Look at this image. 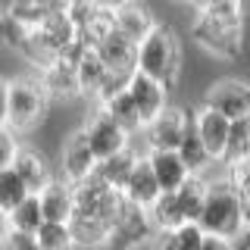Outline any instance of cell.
I'll return each mask as SVG.
<instances>
[{"instance_id":"3957f363","label":"cell","mask_w":250,"mask_h":250,"mask_svg":"<svg viewBox=\"0 0 250 250\" xmlns=\"http://www.w3.org/2000/svg\"><path fill=\"white\" fill-rule=\"evenodd\" d=\"M50 109V94L44 91L38 75H22L10 82V113H6V125L16 135L35 131L38 125L47 119Z\"/></svg>"},{"instance_id":"f1b7e54d","label":"cell","mask_w":250,"mask_h":250,"mask_svg":"<svg viewBox=\"0 0 250 250\" xmlns=\"http://www.w3.org/2000/svg\"><path fill=\"white\" fill-rule=\"evenodd\" d=\"M225 175H229L234 191H238L241 197H244V203L250 207V160H241V163H234V166H225Z\"/></svg>"},{"instance_id":"9a60e30c","label":"cell","mask_w":250,"mask_h":250,"mask_svg":"<svg viewBox=\"0 0 250 250\" xmlns=\"http://www.w3.org/2000/svg\"><path fill=\"white\" fill-rule=\"evenodd\" d=\"M38 78H41L44 91L50 94V100H72V97H82L75 62L66 60V57L53 60L50 66H44L41 72H38Z\"/></svg>"},{"instance_id":"9c48e42d","label":"cell","mask_w":250,"mask_h":250,"mask_svg":"<svg viewBox=\"0 0 250 250\" xmlns=\"http://www.w3.org/2000/svg\"><path fill=\"white\" fill-rule=\"evenodd\" d=\"M94 172H97V156H94L84 131L75 128L60 147V178H66L69 185H78L91 178Z\"/></svg>"},{"instance_id":"7402d4cb","label":"cell","mask_w":250,"mask_h":250,"mask_svg":"<svg viewBox=\"0 0 250 250\" xmlns=\"http://www.w3.org/2000/svg\"><path fill=\"white\" fill-rule=\"evenodd\" d=\"M178 156H182V163L191 169V175H207L213 166H219L213 156H209V150L203 147V141L197 138V131H194V122H191V128L185 131L182 144H178Z\"/></svg>"},{"instance_id":"ac0fdd59","label":"cell","mask_w":250,"mask_h":250,"mask_svg":"<svg viewBox=\"0 0 250 250\" xmlns=\"http://www.w3.org/2000/svg\"><path fill=\"white\" fill-rule=\"evenodd\" d=\"M147 163H150L163 191H175V188H182L191 178V169L182 163L178 150H147Z\"/></svg>"},{"instance_id":"4316f807","label":"cell","mask_w":250,"mask_h":250,"mask_svg":"<svg viewBox=\"0 0 250 250\" xmlns=\"http://www.w3.org/2000/svg\"><path fill=\"white\" fill-rule=\"evenodd\" d=\"M28 188H25V182H22L19 175L13 172V166H6V169H0V207L10 213V209H16L22 200L28 197Z\"/></svg>"},{"instance_id":"8fae6325","label":"cell","mask_w":250,"mask_h":250,"mask_svg":"<svg viewBox=\"0 0 250 250\" xmlns=\"http://www.w3.org/2000/svg\"><path fill=\"white\" fill-rule=\"evenodd\" d=\"M169 91L163 82H156V78L150 75H144V72H135L131 75V82H128V94H131V100H135V106H138V113H141V119L147 122H153L156 116L163 113V109L169 106Z\"/></svg>"},{"instance_id":"4dcf8cb0","label":"cell","mask_w":250,"mask_h":250,"mask_svg":"<svg viewBox=\"0 0 250 250\" xmlns=\"http://www.w3.org/2000/svg\"><path fill=\"white\" fill-rule=\"evenodd\" d=\"M0 250H41L38 247V238L35 234H25V231H6V238L0 241Z\"/></svg>"},{"instance_id":"2e32d148","label":"cell","mask_w":250,"mask_h":250,"mask_svg":"<svg viewBox=\"0 0 250 250\" xmlns=\"http://www.w3.org/2000/svg\"><path fill=\"white\" fill-rule=\"evenodd\" d=\"M13 172L25 182V188L31 194H41L44 188L50 185V178H53V169H50V163L44 160V153L35 150V147H28V144H22V150L16 153Z\"/></svg>"},{"instance_id":"8d00e7d4","label":"cell","mask_w":250,"mask_h":250,"mask_svg":"<svg viewBox=\"0 0 250 250\" xmlns=\"http://www.w3.org/2000/svg\"><path fill=\"white\" fill-rule=\"evenodd\" d=\"M175 3H188V6H191V0H175Z\"/></svg>"},{"instance_id":"277c9868","label":"cell","mask_w":250,"mask_h":250,"mask_svg":"<svg viewBox=\"0 0 250 250\" xmlns=\"http://www.w3.org/2000/svg\"><path fill=\"white\" fill-rule=\"evenodd\" d=\"M191 38L197 41L200 50H207L216 60H238L244 50V25L209 19L203 13H194L191 22Z\"/></svg>"},{"instance_id":"d590c367","label":"cell","mask_w":250,"mask_h":250,"mask_svg":"<svg viewBox=\"0 0 250 250\" xmlns=\"http://www.w3.org/2000/svg\"><path fill=\"white\" fill-rule=\"evenodd\" d=\"M6 231H10V213H6V209L0 207V241L6 238Z\"/></svg>"},{"instance_id":"f546056e","label":"cell","mask_w":250,"mask_h":250,"mask_svg":"<svg viewBox=\"0 0 250 250\" xmlns=\"http://www.w3.org/2000/svg\"><path fill=\"white\" fill-rule=\"evenodd\" d=\"M22 135H16V131L10 128V125H0V169L13 166L16 153L22 150Z\"/></svg>"},{"instance_id":"ba28073f","label":"cell","mask_w":250,"mask_h":250,"mask_svg":"<svg viewBox=\"0 0 250 250\" xmlns=\"http://www.w3.org/2000/svg\"><path fill=\"white\" fill-rule=\"evenodd\" d=\"M203 104L219 109L229 119H247L250 116V82L244 78H219L207 88L203 94Z\"/></svg>"},{"instance_id":"5b68a950","label":"cell","mask_w":250,"mask_h":250,"mask_svg":"<svg viewBox=\"0 0 250 250\" xmlns=\"http://www.w3.org/2000/svg\"><path fill=\"white\" fill-rule=\"evenodd\" d=\"M156 225L150 219V209L135 207V203L125 200L122 213L116 216V222L106 231V244L104 250H141L144 244H153L156 238Z\"/></svg>"},{"instance_id":"8992f818","label":"cell","mask_w":250,"mask_h":250,"mask_svg":"<svg viewBox=\"0 0 250 250\" xmlns=\"http://www.w3.org/2000/svg\"><path fill=\"white\" fill-rule=\"evenodd\" d=\"M191 128V109L182 106H166L153 122L144 125L141 141H144V150H178L185 131Z\"/></svg>"},{"instance_id":"52a82bcc","label":"cell","mask_w":250,"mask_h":250,"mask_svg":"<svg viewBox=\"0 0 250 250\" xmlns=\"http://www.w3.org/2000/svg\"><path fill=\"white\" fill-rule=\"evenodd\" d=\"M82 131H84V138H88V144H91L94 156H97V163L106 160V156H113V153H119V150H125V147L131 144L128 131H125L104 106H97L88 116V122L82 125Z\"/></svg>"},{"instance_id":"7c38bea8","label":"cell","mask_w":250,"mask_h":250,"mask_svg":"<svg viewBox=\"0 0 250 250\" xmlns=\"http://www.w3.org/2000/svg\"><path fill=\"white\" fill-rule=\"evenodd\" d=\"M94 50H97V57L104 60L106 72H116V75H135L138 66V44L128 41V38H122L119 31H109L106 38H100L97 44H94Z\"/></svg>"},{"instance_id":"83f0119b","label":"cell","mask_w":250,"mask_h":250,"mask_svg":"<svg viewBox=\"0 0 250 250\" xmlns=\"http://www.w3.org/2000/svg\"><path fill=\"white\" fill-rule=\"evenodd\" d=\"M175 241H178V250H203L207 231H203L197 222H185V225L175 229Z\"/></svg>"},{"instance_id":"cb8c5ba5","label":"cell","mask_w":250,"mask_h":250,"mask_svg":"<svg viewBox=\"0 0 250 250\" xmlns=\"http://www.w3.org/2000/svg\"><path fill=\"white\" fill-rule=\"evenodd\" d=\"M44 222H47V219H44V209H41L38 194H28V197L22 200L16 209H10V229H13V231L38 234V229H41Z\"/></svg>"},{"instance_id":"6da1fadb","label":"cell","mask_w":250,"mask_h":250,"mask_svg":"<svg viewBox=\"0 0 250 250\" xmlns=\"http://www.w3.org/2000/svg\"><path fill=\"white\" fill-rule=\"evenodd\" d=\"M207 200H203V209L197 216V225L209 238H222V241H234L241 231L247 229L250 213H247V203L234 191V185L229 182V175H207Z\"/></svg>"},{"instance_id":"d6986e66","label":"cell","mask_w":250,"mask_h":250,"mask_svg":"<svg viewBox=\"0 0 250 250\" xmlns=\"http://www.w3.org/2000/svg\"><path fill=\"white\" fill-rule=\"evenodd\" d=\"M141 153H147L144 147H125V150L119 153H113V156H106V160H100L97 163V172L94 175L100 178V182H106L109 188H116V191H122V185H125V178L131 175V169H135V163H138V156Z\"/></svg>"},{"instance_id":"484cf974","label":"cell","mask_w":250,"mask_h":250,"mask_svg":"<svg viewBox=\"0 0 250 250\" xmlns=\"http://www.w3.org/2000/svg\"><path fill=\"white\" fill-rule=\"evenodd\" d=\"M35 238L41 250H78L72 231H69V222H44Z\"/></svg>"},{"instance_id":"4fadbf2b","label":"cell","mask_w":250,"mask_h":250,"mask_svg":"<svg viewBox=\"0 0 250 250\" xmlns=\"http://www.w3.org/2000/svg\"><path fill=\"white\" fill-rule=\"evenodd\" d=\"M156 25V16L147 10L141 0H122L113 13V31H119L128 41H144L150 35V28Z\"/></svg>"},{"instance_id":"5bb4252c","label":"cell","mask_w":250,"mask_h":250,"mask_svg":"<svg viewBox=\"0 0 250 250\" xmlns=\"http://www.w3.org/2000/svg\"><path fill=\"white\" fill-rule=\"evenodd\" d=\"M160 194H163V188H160V182H156L150 163H147V153H141L135 169H131V175L125 178V185H122V197L128 203H135V207L150 209Z\"/></svg>"},{"instance_id":"44dd1931","label":"cell","mask_w":250,"mask_h":250,"mask_svg":"<svg viewBox=\"0 0 250 250\" xmlns=\"http://www.w3.org/2000/svg\"><path fill=\"white\" fill-rule=\"evenodd\" d=\"M97 106H104L106 113L113 116L125 131H128V138H141V131H144V119H141V113H138L135 100H131L128 88L119 91V94H113L109 100H104V104H97Z\"/></svg>"},{"instance_id":"e0dca14e","label":"cell","mask_w":250,"mask_h":250,"mask_svg":"<svg viewBox=\"0 0 250 250\" xmlns=\"http://www.w3.org/2000/svg\"><path fill=\"white\" fill-rule=\"evenodd\" d=\"M47 222H69V216L75 213V188L66 178H50V185L38 194Z\"/></svg>"},{"instance_id":"836d02e7","label":"cell","mask_w":250,"mask_h":250,"mask_svg":"<svg viewBox=\"0 0 250 250\" xmlns=\"http://www.w3.org/2000/svg\"><path fill=\"white\" fill-rule=\"evenodd\" d=\"M203 250H231V241H222V238H209L203 241Z\"/></svg>"},{"instance_id":"d6a6232c","label":"cell","mask_w":250,"mask_h":250,"mask_svg":"<svg viewBox=\"0 0 250 250\" xmlns=\"http://www.w3.org/2000/svg\"><path fill=\"white\" fill-rule=\"evenodd\" d=\"M6 113H10V82L0 78V125H6Z\"/></svg>"},{"instance_id":"e575fe53","label":"cell","mask_w":250,"mask_h":250,"mask_svg":"<svg viewBox=\"0 0 250 250\" xmlns=\"http://www.w3.org/2000/svg\"><path fill=\"white\" fill-rule=\"evenodd\" d=\"M16 10V0H0V22H6Z\"/></svg>"},{"instance_id":"d4e9b609","label":"cell","mask_w":250,"mask_h":250,"mask_svg":"<svg viewBox=\"0 0 250 250\" xmlns=\"http://www.w3.org/2000/svg\"><path fill=\"white\" fill-rule=\"evenodd\" d=\"M250 153V116L247 119H234L231 131H229V144H225V156L222 166H234V163L247 160Z\"/></svg>"},{"instance_id":"7a4b0ae2","label":"cell","mask_w":250,"mask_h":250,"mask_svg":"<svg viewBox=\"0 0 250 250\" xmlns=\"http://www.w3.org/2000/svg\"><path fill=\"white\" fill-rule=\"evenodd\" d=\"M182 62H185V50H182V41L178 35L172 31L169 25L156 22L150 28V35L144 41H138V72L163 82L166 88H175L178 78H182Z\"/></svg>"},{"instance_id":"1f68e13d","label":"cell","mask_w":250,"mask_h":250,"mask_svg":"<svg viewBox=\"0 0 250 250\" xmlns=\"http://www.w3.org/2000/svg\"><path fill=\"white\" fill-rule=\"evenodd\" d=\"M153 250H178L175 231H160V234L153 238Z\"/></svg>"},{"instance_id":"603a6c76","label":"cell","mask_w":250,"mask_h":250,"mask_svg":"<svg viewBox=\"0 0 250 250\" xmlns=\"http://www.w3.org/2000/svg\"><path fill=\"white\" fill-rule=\"evenodd\" d=\"M150 219H153L156 231H175L178 225H185V213L178 207L175 191H163L156 197V203L150 207Z\"/></svg>"},{"instance_id":"ffe728a7","label":"cell","mask_w":250,"mask_h":250,"mask_svg":"<svg viewBox=\"0 0 250 250\" xmlns=\"http://www.w3.org/2000/svg\"><path fill=\"white\" fill-rule=\"evenodd\" d=\"M69 231H72V238H75V247H82V250H97V247L106 244L109 225L100 222L97 216L72 213V216H69Z\"/></svg>"},{"instance_id":"30bf717a","label":"cell","mask_w":250,"mask_h":250,"mask_svg":"<svg viewBox=\"0 0 250 250\" xmlns=\"http://www.w3.org/2000/svg\"><path fill=\"white\" fill-rule=\"evenodd\" d=\"M191 122H194V131L197 138L203 141V147L209 150L216 163H222L225 156V144H229V131H231V119L222 116L219 109L200 104L197 109H191Z\"/></svg>"}]
</instances>
